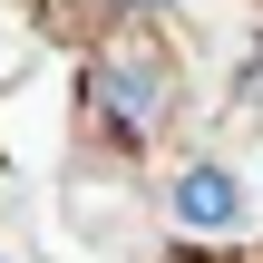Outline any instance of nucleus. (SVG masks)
Here are the masks:
<instances>
[{"label":"nucleus","mask_w":263,"mask_h":263,"mask_svg":"<svg viewBox=\"0 0 263 263\" xmlns=\"http://www.w3.org/2000/svg\"><path fill=\"white\" fill-rule=\"evenodd\" d=\"M146 10H176V0H107V29H127V20H146Z\"/></svg>","instance_id":"3"},{"label":"nucleus","mask_w":263,"mask_h":263,"mask_svg":"<svg viewBox=\"0 0 263 263\" xmlns=\"http://www.w3.org/2000/svg\"><path fill=\"white\" fill-rule=\"evenodd\" d=\"M88 107H98L107 146H156L176 127V49L146 20L98 29V49H88Z\"/></svg>","instance_id":"1"},{"label":"nucleus","mask_w":263,"mask_h":263,"mask_svg":"<svg viewBox=\"0 0 263 263\" xmlns=\"http://www.w3.org/2000/svg\"><path fill=\"white\" fill-rule=\"evenodd\" d=\"M254 263H263V254H254Z\"/></svg>","instance_id":"5"},{"label":"nucleus","mask_w":263,"mask_h":263,"mask_svg":"<svg viewBox=\"0 0 263 263\" xmlns=\"http://www.w3.org/2000/svg\"><path fill=\"white\" fill-rule=\"evenodd\" d=\"M166 205H176V224H195V234H224V224H244V185H234L224 166H185V176L166 185Z\"/></svg>","instance_id":"2"},{"label":"nucleus","mask_w":263,"mask_h":263,"mask_svg":"<svg viewBox=\"0 0 263 263\" xmlns=\"http://www.w3.org/2000/svg\"><path fill=\"white\" fill-rule=\"evenodd\" d=\"M166 263H205V254H166Z\"/></svg>","instance_id":"4"}]
</instances>
